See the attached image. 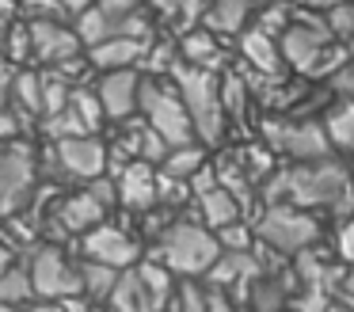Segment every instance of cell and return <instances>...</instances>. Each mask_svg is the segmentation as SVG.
<instances>
[{
	"label": "cell",
	"mask_w": 354,
	"mask_h": 312,
	"mask_svg": "<svg viewBox=\"0 0 354 312\" xmlns=\"http://www.w3.org/2000/svg\"><path fill=\"white\" fill-rule=\"evenodd\" d=\"M267 205L290 202L301 210H328L339 213L346 221V213H354V183L339 160H313V164H293L278 167L274 179L267 183Z\"/></svg>",
	"instance_id": "1"
},
{
	"label": "cell",
	"mask_w": 354,
	"mask_h": 312,
	"mask_svg": "<svg viewBox=\"0 0 354 312\" xmlns=\"http://www.w3.org/2000/svg\"><path fill=\"white\" fill-rule=\"evenodd\" d=\"M282 61L293 68L297 76H313V80H331L339 68L346 65V50L335 42L328 27V15H316L308 8H293L290 27L278 38Z\"/></svg>",
	"instance_id": "2"
},
{
	"label": "cell",
	"mask_w": 354,
	"mask_h": 312,
	"mask_svg": "<svg viewBox=\"0 0 354 312\" xmlns=\"http://www.w3.org/2000/svg\"><path fill=\"white\" fill-rule=\"evenodd\" d=\"M153 259L160 266H168L171 274H183V278H194V274H209V266L221 259V244L209 232L202 221L194 217H176L153 244Z\"/></svg>",
	"instance_id": "3"
},
{
	"label": "cell",
	"mask_w": 354,
	"mask_h": 312,
	"mask_svg": "<svg viewBox=\"0 0 354 312\" xmlns=\"http://www.w3.org/2000/svg\"><path fill=\"white\" fill-rule=\"evenodd\" d=\"M171 84L179 88V95L187 103L194 137L202 145H217L225 134V103H221V80H217V73L176 61L171 65Z\"/></svg>",
	"instance_id": "4"
},
{
	"label": "cell",
	"mask_w": 354,
	"mask_h": 312,
	"mask_svg": "<svg viewBox=\"0 0 354 312\" xmlns=\"http://www.w3.org/2000/svg\"><path fill=\"white\" fill-rule=\"evenodd\" d=\"M138 111H141V118L168 141V149L198 141V137H194V126H191V114H187V103H183V95H179V88L171 80L145 76V80H141Z\"/></svg>",
	"instance_id": "5"
},
{
	"label": "cell",
	"mask_w": 354,
	"mask_h": 312,
	"mask_svg": "<svg viewBox=\"0 0 354 312\" xmlns=\"http://www.w3.org/2000/svg\"><path fill=\"white\" fill-rule=\"evenodd\" d=\"M171 293H176L171 270L160 266L156 259H145V263L122 270L115 293L107 297V309L111 312H168Z\"/></svg>",
	"instance_id": "6"
},
{
	"label": "cell",
	"mask_w": 354,
	"mask_h": 312,
	"mask_svg": "<svg viewBox=\"0 0 354 312\" xmlns=\"http://www.w3.org/2000/svg\"><path fill=\"white\" fill-rule=\"evenodd\" d=\"M255 236L267 244V251H278V255H297V251H308L316 240H320V221L308 210L290 202L267 205V210L255 217Z\"/></svg>",
	"instance_id": "7"
},
{
	"label": "cell",
	"mask_w": 354,
	"mask_h": 312,
	"mask_svg": "<svg viewBox=\"0 0 354 312\" xmlns=\"http://www.w3.org/2000/svg\"><path fill=\"white\" fill-rule=\"evenodd\" d=\"M263 134H267V149L282 152V156L297 160V164H313V160L331 156V141L324 134V122L313 118H263Z\"/></svg>",
	"instance_id": "8"
},
{
	"label": "cell",
	"mask_w": 354,
	"mask_h": 312,
	"mask_svg": "<svg viewBox=\"0 0 354 312\" xmlns=\"http://www.w3.org/2000/svg\"><path fill=\"white\" fill-rule=\"evenodd\" d=\"M31 282L35 293L42 301H69V297H84V286H80V266L65 259L62 248H39L31 255Z\"/></svg>",
	"instance_id": "9"
},
{
	"label": "cell",
	"mask_w": 354,
	"mask_h": 312,
	"mask_svg": "<svg viewBox=\"0 0 354 312\" xmlns=\"http://www.w3.org/2000/svg\"><path fill=\"white\" fill-rule=\"evenodd\" d=\"M35 183V149L24 141L0 145V213H12Z\"/></svg>",
	"instance_id": "10"
},
{
	"label": "cell",
	"mask_w": 354,
	"mask_h": 312,
	"mask_svg": "<svg viewBox=\"0 0 354 312\" xmlns=\"http://www.w3.org/2000/svg\"><path fill=\"white\" fill-rule=\"evenodd\" d=\"M54 164H57V172L69 175V179L92 183V179H100V175H107V145L95 134L54 141Z\"/></svg>",
	"instance_id": "11"
},
{
	"label": "cell",
	"mask_w": 354,
	"mask_h": 312,
	"mask_svg": "<svg viewBox=\"0 0 354 312\" xmlns=\"http://www.w3.org/2000/svg\"><path fill=\"white\" fill-rule=\"evenodd\" d=\"M27 27H31V57L42 61L46 68L84 57V42H80L77 27H65L62 19H42V23H27Z\"/></svg>",
	"instance_id": "12"
},
{
	"label": "cell",
	"mask_w": 354,
	"mask_h": 312,
	"mask_svg": "<svg viewBox=\"0 0 354 312\" xmlns=\"http://www.w3.org/2000/svg\"><path fill=\"white\" fill-rule=\"evenodd\" d=\"M80 248H84V259L107 263V266H115V270L138 266V240L118 225H95L92 232L80 240Z\"/></svg>",
	"instance_id": "13"
},
{
	"label": "cell",
	"mask_w": 354,
	"mask_h": 312,
	"mask_svg": "<svg viewBox=\"0 0 354 312\" xmlns=\"http://www.w3.org/2000/svg\"><path fill=\"white\" fill-rule=\"evenodd\" d=\"M115 187H118V202L133 213H149V210L160 205V175H156V167L145 164V160H130V164L115 175Z\"/></svg>",
	"instance_id": "14"
},
{
	"label": "cell",
	"mask_w": 354,
	"mask_h": 312,
	"mask_svg": "<svg viewBox=\"0 0 354 312\" xmlns=\"http://www.w3.org/2000/svg\"><path fill=\"white\" fill-rule=\"evenodd\" d=\"M141 80H145V76H141L138 68H118V73H107L100 80L95 95H100L103 114H107L111 122H126V118H133V114H138Z\"/></svg>",
	"instance_id": "15"
},
{
	"label": "cell",
	"mask_w": 354,
	"mask_h": 312,
	"mask_svg": "<svg viewBox=\"0 0 354 312\" xmlns=\"http://www.w3.org/2000/svg\"><path fill=\"white\" fill-rule=\"evenodd\" d=\"M103 217H107V205H103L88 187L77 190V194H69V198H62L57 210H54V225L62 228V232H73V236H88L95 225H103Z\"/></svg>",
	"instance_id": "16"
},
{
	"label": "cell",
	"mask_w": 354,
	"mask_h": 312,
	"mask_svg": "<svg viewBox=\"0 0 354 312\" xmlns=\"http://www.w3.org/2000/svg\"><path fill=\"white\" fill-rule=\"evenodd\" d=\"M122 126H126V134H118L115 152H122L126 160H145V164L160 167L164 156H168V141L145 118H126Z\"/></svg>",
	"instance_id": "17"
},
{
	"label": "cell",
	"mask_w": 354,
	"mask_h": 312,
	"mask_svg": "<svg viewBox=\"0 0 354 312\" xmlns=\"http://www.w3.org/2000/svg\"><path fill=\"white\" fill-rule=\"evenodd\" d=\"M267 270V266L259 263V255H252V251H221V259H217L214 266H209V286H221V289H240V297L248 293V286H252L259 274Z\"/></svg>",
	"instance_id": "18"
},
{
	"label": "cell",
	"mask_w": 354,
	"mask_h": 312,
	"mask_svg": "<svg viewBox=\"0 0 354 312\" xmlns=\"http://www.w3.org/2000/svg\"><path fill=\"white\" fill-rule=\"evenodd\" d=\"M240 53H244V65L255 68V73L270 76V80H278L282 76V50H278V38L263 35L259 27H248L244 35H240Z\"/></svg>",
	"instance_id": "19"
},
{
	"label": "cell",
	"mask_w": 354,
	"mask_h": 312,
	"mask_svg": "<svg viewBox=\"0 0 354 312\" xmlns=\"http://www.w3.org/2000/svg\"><path fill=\"white\" fill-rule=\"evenodd\" d=\"M252 12H255L252 0H209L206 15H202V27L217 38L244 35L248 23H252Z\"/></svg>",
	"instance_id": "20"
},
{
	"label": "cell",
	"mask_w": 354,
	"mask_h": 312,
	"mask_svg": "<svg viewBox=\"0 0 354 312\" xmlns=\"http://www.w3.org/2000/svg\"><path fill=\"white\" fill-rule=\"evenodd\" d=\"M244 301L252 304V312H286L293 301V278L290 274H267L263 270L259 278L248 286Z\"/></svg>",
	"instance_id": "21"
},
{
	"label": "cell",
	"mask_w": 354,
	"mask_h": 312,
	"mask_svg": "<svg viewBox=\"0 0 354 312\" xmlns=\"http://www.w3.org/2000/svg\"><path fill=\"white\" fill-rule=\"evenodd\" d=\"M145 50H149V42H141V38H111V42H100V46H92V50H84V53H88V65L118 73V68L141 65Z\"/></svg>",
	"instance_id": "22"
},
{
	"label": "cell",
	"mask_w": 354,
	"mask_h": 312,
	"mask_svg": "<svg viewBox=\"0 0 354 312\" xmlns=\"http://www.w3.org/2000/svg\"><path fill=\"white\" fill-rule=\"evenodd\" d=\"M179 61L183 65H194V68H209L217 73L225 61V46L217 42V35H209L206 27H194L179 38Z\"/></svg>",
	"instance_id": "23"
},
{
	"label": "cell",
	"mask_w": 354,
	"mask_h": 312,
	"mask_svg": "<svg viewBox=\"0 0 354 312\" xmlns=\"http://www.w3.org/2000/svg\"><path fill=\"white\" fill-rule=\"evenodd\" d=\"M240 213H244V210H240V202L225 187H214V190H206V194L194 198V221H202L209 232H217V228L240 221Z\"/></svg>",
	"instance_id": "24"
},
{
	"label": "cell",
	"mask_w": 354,
	"mask_h": 312,
	"mask_svg": "<svg viewBox=\"0 0 354 312\" xmlns=\"http://www.w3.org/2000/svg\"><path fill=\"white\" fill-rule=\"evenodd\" d=\"M206 167V152H202V145H179V149H168V156H164V164L156 167L160 175H168V179H179V183H191L194 175Z\"/></svg>",
	"instance_id": "25"
},
{
	"label": "cell",
	"mask_w": 354,
	"mask_h": 312,
	"mask_svg": "<svg viewBox=\"0 0 354 312\" xmlns=\"http://www.w3.org/2000/svg\"><path fill=\"white\" fill-rule=\"evenodd\" d=\"M12 107L24 111L27 118H42V76L31 68H19L12 76Z\"/></svg>",
	"instance_id": "26"
},
{
	"label": "cell",
	"mask_w": 354,
	"mask_h": 312,
	"mask_svg": "<svg viewBox=\"0 0 354 312\" xmlns=\"http://www.w3.org/2000/svg\"><path fill=\"white\" fill-rule=\"evenodd\" d=\"M118 278H122V270H115V266H107V263H92V259L80 263V286H84L88 301H107V297L115 293Z\"/></svg>",
	"instance_id": "27"
},
{
	"label": "cell",
	"mask_w": 354,
	"mask_h": 312,
	"mask_svg": "<svg viewBox=\"0 0 354 312\" xmlns=\"http://www.w3.org/2000/svg\"><path fill=\"white\" fill-rule=\"evenodd\" d=\"M324 134H328L331 149L339 152H351L354 156V107L351 103H339L324 114Z\"/></svg>",
	"instance_id": "28"
},
{
	"label": "cell",
	"mask_w": 354,
	"mask_h": 312,
	"mask_svg": "<svg viewBox=\"0 0 354 312\" xmlns=\"http://www.w3.org/2000/svg\"><path fill=\"white\" fill-rule=\"evenodd\" d=\"M149 4H153L164 19H171L176 27H183V35H187V30H194V23L206 15L209 0H149Z\"/></svg>",
	"instance_id": "29"
},
{
	"label": "cell",
	"mask_w": 354,
	"mask_h": 312,
	"mask_svg": "<svg viewBox=\"0 0 354 312\" xmlns=\"http://www.w3.org/2000/svg\"><path fill=\"white\" fill-rule=\"evenodd\" d=\"M42 118L46 114H57L62 107H69V99H73V84L65 80L57 68H42Z\"/></svg>",
	"instance_id": "30"
},
{
	"label": "cell",
	"mask_w": 354,
	"mask_h": 312,
	"mask_svg": "<svg viewBox=\"0 0 354 312\" xmlns=\"http://www.w3.org/2000/svg\"><path fill=\"white\" fill-rule=\"evenodd\" d=\"M42 134L50 141H69V137H88V126L80 122V114L73 107H62L57 114H46L42 118Z\"/></svg>",
	"instance_id": "31"
},
{
	"label": "cell",
	"mask_w": 354,
	"mask_h": 312,
	"mask_svg": "<svg viewBox=\"0 0 354 312\" xmlns=\"http://www.w3.org/2000/svg\"><path fill=\"white\" fill-rule=\"evenodd\" d=\"M35 297V282H31V270L24 266H12V270L0 274V304H24Z\"/></svg>",
	"instance_id": "32"
},
{
	"label": "cell",
	"mask_w": 354,
	"mask_h": 312,
	"mask_svg": "<svg viewBox=\"0 0 354 312\" xmlns=\"http://www.w3.org/2000/svg\"><path fill=\"white\" fill-rule=\"evenodd\" d=\"M328 27L335 35V42L346 50V57H354V0H343L328 12Z\"/></svg>",
	"instance_id": "33"
},
{
	"label": "cell",
	"mask_w": 354,
	"mask_h": 312,
	"mask_svg": "<svg viewBox=\"0 0 354 312\" xmlns=\"http://www.w3.org/2000/svg\"><path fill=\"white\" fill-rule=\"evenodd\" d=\"M290 19H293V4H290V0H270V4L259 8L255 27H259L263 35H270V38H282V30L290 27Z\"/></svg>",
	"instance_id": "34"
},
{
	"label": "cell",
	"mask_w": 354,
	"mask_h": 312,
	"mask_svg": "<svg viewBox=\"0 0 354 312\" xmlns=\"http://www.w3.org/2000/svg\"><path fill=\"white\" fill-rule=\"evenodd\" d=\"M168 312H209V289L198 286V282L176 286V293L168 301Z\"/></svg>",
	"instance_id": "35"
},
{
	"label": "cell",
	"mask_w": 354,
	"mask_h": 312,
	"mask_svg": "<svg viewBox=\"0 0 354 312\" xmlns=\"http://www.w3.org/2000/svg\"><path fill=\"white\" fill-rule=\"evenodd\" d=\"M69 107L80 114V122L88 126V134H95V129H100V122L107 118V114H103V103H100V95H95L92 88H73V99H69Z\"/></svg>",
	"instance_id": "36"
},
{
	"label": "cell",
	"mask_w": 354,
	"mask_h": 312,
	"mask_svg": "<svg viewBox=\"0 0 354 312\" xmlns=\"http://www.w3.org/2000/svg\"><path fill=\"white\" fill-rule=\"evenodd\" d=\"M4 57H8L12 65L31 61V27H27V23H12V27H8V38H4Z\"/></svg>",
	"instance_id": "37"
},
{
	"label": "cell",
	"mask_w": 354,
	"mask_h": 312,
	"mask_svg": "<svg viewBox=\"0 0 354 312\" xmlns=\"http://www.w3.org/2000/svg\"><path fill=\"white\" fill-rule=\"evenodd\" d=\"M252 232L255 228H248L244 221H232V225L217 228V244H221V251H248V244H252Z\"/></svg>",
	"instance_id": "38"
},
{
	"label": "cell",
	"mask_w": 354,
	"mask_h": 312,
	"mask_svg": "<svg viewBox=\"0 0 354 312\" xmlns=\"http://www.w3.org/2000/svg\"><path fill=\"white\" fill-rule=\"evenodd\" d=\"M24 126H27V114L24 111H16V107H0V141L8 145V141H16L19 134H24Z\"/></svg>",
	"instance_id": "39"
},
{
	"label": "cell",
	"mask_w": 354,
	"mask_h": 312,
	"mask_svg": "<svg viewBox=\"0 0 354 312\" xmlns=\"http://www.w3.org/2000/svg\"><path fill=\"white\" fill-rule=\"evenodd\" d=\"M328 91L335 95V103H351L354 107V65L339 68V73L328 80Z\"/></svg>",
	"instance_id": "40"
},
{
	"label": "cell",
	"mask_w": 354,
	"mask_h": 312,
	"mask_svg": "<svg viewBox=\"0 0 354 312\" xmlns=\"http://www.w3.org/2000/svg\"><path fill=\"white\" fill-rule=\"evenodd\" d=\"M24 15L27 23H42V19H62L65 8L57 0H24Z\"/></svg>",
	"instance_id": "41"
},
{
	"label": "cell",
	"mask_w": 354,
	"mask_h": 312,
	"mask_svg": "<svg viewBox=\"0 0 354 312\" xmlns=\"http://www.w3.org/2000/svg\"><path fill=\"white\" fill-rule=\"evenodd\" d=\"M293 312H328V301H324V289H305L301 297H293Z\"/></svg>",
	"instance_id": "42"
},
{
	"label": "cell",
	"mask_w": 354,
	"mask_h": 312,
	"mask_svg": "<svg viewBox=\"0 0 354 312\" xmlns=\"http://www.w3.org/2000/svg\"><path fill=\"white\" fill-rule=\"evenodd\" d=\"M339 255L354 266V217H346L343 225H339Z\"/></svg>",
	"instance_id": "43"
},
{
	"label": "cell",
	"mask_w": 354,
	"mask_h": 312,
	"mask_svg": "<svg viewBox=\"0 0 354 312\" xmlns=\"http://www.w3.org/2000/svg\"><path fill=\"white\" fill-rule=\"evenodd\" d=\"M339 304H351V309H354V266H351V270H343V278H339Z\"/></svg>",
	"instance_id": "44"
},
{
	"label": "cell",
	"mask_w": 354,
	"mask_h": 312,
	"mask_svg": "<svg viewBox=\"0 0 354 312\" xmlns=\"http://www.w3.org/2000/svg\"><path fill=\"white\" fill-rule=\"evenodd\" d=\"M12 266H16V248L8 240H0V274L12 270Z\"/></svg>",
	"instance_id": "45"
},
{
	"label": "cell",
	"mask_w": 354,
	"mask_h": 312,
	"mask_svg": "<svg viewBox=\"0 0 354 312\" xmlns=\"http://www.w3.org/2000/svg\"><path fill=\"white\" fill-rule=\"evenodd\" d=\"M12 76L16 73H8V68L0 65V107H8V99H12Z\"/></svg>",
	"instance_id": "46"
},
{
	"label": "cell",
	"mask_w": 354,
	"mask_h": 312,
	"mask_svg": "<svg viewBox=\"0 0 354 312\" xmlns=\"http://www.w3.org/2000/svg\"><path fill=\"white\" fill-rule=\"evenodd\" d=\"M65 312H95L92 304H88V297H69V301H62Z\"/></svg>",
	"instance_id": "47"
},
{
	"label": "cell",
	"mask_w": 354,
	"mask_h": 312,
	"mask_svg": "<svg viewBox=\"0 0 354 312\" xmlns=\"http://www.w3.org/2000/svg\"><path fill=\"white\" fill-rule=\"evenodd\" d=\"M290 4L293 8H328V12H331V8L343 4V0H290Z\"/></svg>",
	"instance_id": "48"
},
{
	"label": "cell",
	"mask_w": 354,
	"mask_h": 312,
	"mask_svg": "<svg viewBox=\"0 0 354 312\" xmlns=\"http://www.w3.org/2000/svg\"><path fill=\"white\" fill-rule=\"evenodd\" d=\"M57 4H62L65 12H77V15H80V12H84V8H88V4H95V0H57Z\"/></svg>",
	"instance_id": "49"
},
{
	"label": "cell",
	"mask_w": 354,
	"mask_h": 312,
	"mask_svg": "<svg viewBox=\"0 0 354 312\" xmlns=\"http://www.w3.org/2000/svg\"><path fill=\"white\" fill-rule=\"evenodd\" d=\"M27 312H65V309H62V301H42V304H31Z\"/></svg>",
	"instance_id": "50"
},
{
	"label": "cell",
	"mask_w": 354,
	"mask_h": 312,
	"mask_svg": "<svg viewBox=\"0 0 354 312\" xmlns=\"http://www.w3.org/2000/svg\"><path fill=\"white\" fill-rule=\"evenodd\" d=\"M12 12H16V0H0V19H8Z\"/></svg>",
	"instance_id": "51"
},
{
	"label": "cell",
	"mask_w": 354,
	"mask_h": 312,
	"mask_svg": "<svg viewBox=\"0 0 354 312\" xmlns=\"http://www.w3.org/2000/svg\"><path fill=\"white\" fill-rule=\"evenodd\" d=\"M4 38H8V19H0V53H4Z\"/></svg>",
	"instance_id": "52"
},
{
	"label": "cell",
	"mask_w": 354,
	"mask_h": 312,
	"mask_svg": "<svg viewBox=\"0 0 354 312\" xmlns=\"http://www.w3.org/2000/svg\"><path fill=\"white\" fill-rule=\"evenodd\" d=\"M328 312H354V309H351V304H339L335 301V304H328Z\"/></svg>",
	"instance_id": "53"
},
{
	"label": "cell",
	"mask_w": 354,
	"mask_h": 312,
	"mask_svg": "<svg viewBox=\"0 0 354 312\" xmlns=\"http://www.w3.org/2000/svg\"><path fill=\"white\" fill-rule=\"evenodd\" d=\"M0 312H24L19 304H0Z\"/></svg>",
	"instance_id": "54"
},
{
	"label": "cell",
	"mask_w": 354,
	"mask_h": 312,
	"mask_svg": "<svg viewBox=\"0 0 354 312\" xmlns=\"http://www.w3.org/2000/svg\"><path fill=\"white\" fill-rule=\"evenodd\" d=\"M351 183H354V167H351Z\"/></svg>",
	"instance_id": "55"
}]
</instances>
